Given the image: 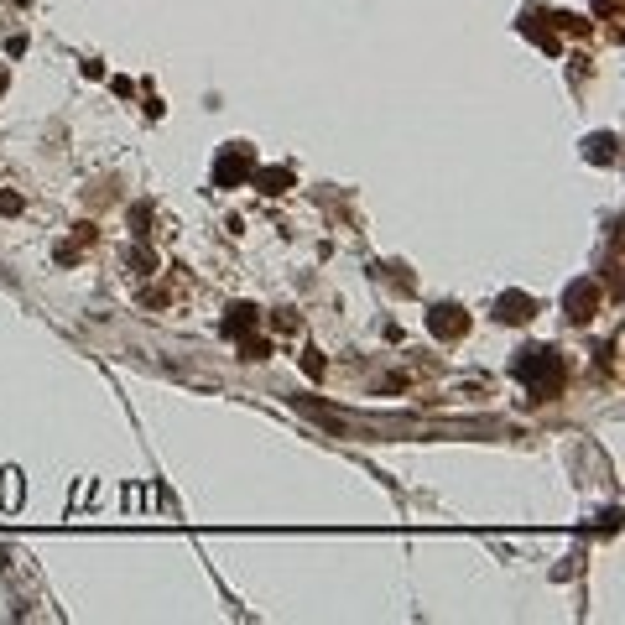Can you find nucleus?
<instances>
[{"label": "nucleus", "mask_w": 625, "mask_h": 625, "mask_svg": "<svg viewBox=\"0 0 625 625\" xmlns=\"http://www.w3.org/2000/svg\"><path fill=\"white\" fill-rule=\"evenodd\" d=\"M521 376L531 380V391L557 386V376H563V365H557V349H526V360H521Z\"/></svg>", "instance_id": "1"}, {"label": "nucleus", "mask_w": 625, "mask_h": 625, "mask_svg": "<svg viewBox=\"0 0 625 625\" xmlns=\"http://www.w3.org/2000/svg\"><path fill=\"white\" fill-rule=\"evenodd\" d=\"M568 307H573L568 318H589V313H594V287H589V282H578L573 292H568Z\"/></svg>", "instance_id": "2"}, {"label": "nucleus", "mask_w": 625, "mask_h": 625, "mask_svg": "<svg viewBox=\"0 0 625 625\" xmlns=\"http://www.w3.org/2000/svg\"><path fill=\"white\" fill-rule=\"evenodd\" d=\"M464 329L459 307H433V334H443V339H453V334Z\"/></svg>", "instance_id": "3"}, {"label": "nucleus", "mask_w": 625, "mask_h": 625, "mask_svg": "<svg viewBox=\"0 0 625 625\" xmlns=\"http://www.w3.org/2000/svg\"><path fill=\"white\" fill-rule=\"evenodd\" d=\"M500 318H511V323L531 318V313H526V297H511V303H500Z\"/></svg>", "instance_id": "4"}, {"label": "nucleus", "mask_w": 625, "mask_h": 625, "mask_svg": "<svg viewBox=\"0 0 625 625\" xmlns=\"http://www.w3.org/2000/svg\"><path fill=\"white\" fill-rule=\"evenodd\" d=\"M0 83H6V79H0Z\"/></svg>", "instance_id": "5"}]
</instances>
